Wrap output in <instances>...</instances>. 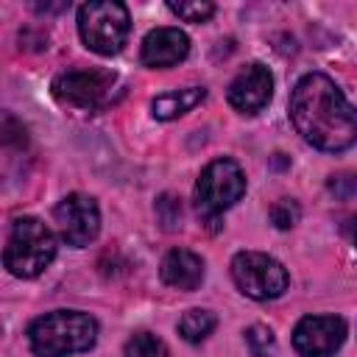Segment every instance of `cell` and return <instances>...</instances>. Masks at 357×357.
<instances>
[{
  "label": "cell",
  "mask_w": 357,
  "mask_h": 357,
  "mask_svg": "<svg viewBox=\"0 0 357 357\" xmlns=\"http://www.w3.org/2000/svg\"><path fill=\"white\" fill-rule=\"evenodd\" d=\"M53 257H56V237L39 218H17L11 223L3 248V265L14 276L33 279L53 262Z\"/></svg>",
  "instance_id": "3"
},
{
  "label": "cell",
  "mask_w": 357,
  "mask_h": 357,
  "mask_svg": "<svg viewBox=\"0 0 357 357\" xmlns=\"http://www.w3.org/2000/svg\"><path fill=\"white\" fill-rule=\"evenodd\" d=\"M167 8L184 20V22H204L215 14V6L209 0H192V3H167Z\"/></svg>",
  "instance_id": "17"
},
{
  "label": "cell",
  "mask_w": 357,
  "mask_h": 357,
  "mask_svg": "<svg viewBox=\"0 0 357 357\" xmlns=\"http://www.w3.org/2000/svg\"><path fill=\"white\" fill-rule=\"evenodd\" d=\"M204 98H206V89H204V86L173 89V92H165V95L153 98L151 112H153L156 120H173V117H178V114H187L190 109H195Z\"/></svg>",
  "instance_id": "13"
},
{
  "label": "cell",
  "mask_w": 357,
  "mask_h": 357,
  "mask_svg": "<svg viewBox=\"0 0 357 357\" xmlns=\"http://www.w3.org/2000/svg\"><path fill=\"white\" fill-rule=\"evenodd\" d=\"M245 343H248V351L254 357H273L276 354V337L268 326L262 324H254L248 332H245Z\"/></svg>",
  "instance_id": "16"
},
{
  "label": "cell",
  "mask_w": 357,
  "mask_h": 357,
  "mask_svg": "<svg viewBox=\"0 0 357 357\" xmlns=\"http://www.w3.org/2000/svg\"><path fill=\"white\" fill-rule=\"evenodd\" d=\"M271 95H273V75L259 61L243 67L234 75V81L229 84V92H226L229 103L240 114H257V112H262L268 106Z\"/></svg>",
  "instance_id": "10"
},
{
  "label": "cell",
  "mask_w": 357,
  "mask_h": 357,
  "mask_svg": "<svg viewBox=\"0 0 357 357\" xmlns=\"http://www.w3.org/2000/svg\"><path fill=\"white\" fill-rule=\"evenodd\" d=\"M53 218H56L59 237L67 245H73V248L89 245L98 237V231H100V209H98L95 198L92 195H84V192L64 195L56 204Z\"/></svg>",
  "instance_id": "8"
},
{
  "label": "cell",
  "mask_w": 357,
  "mask_h": 357,
  "mask_svg": "<svg viewBox=\"0 0 357 357\" xmlns=\"http://www.w3.org/2000/svg\"><path fill=\"white\" fill-rule=\"evenodd\" d=\"M243 192H245L243 167L226 156L215 159L201 170L198 181H195V192H192L195 212L209 229H218L220 215L229 206H234L243 198Z\"/></svg>",
  "instance_id": "4"
},
{
  "label": "cell",
  "mask_w": 357,
  "mask_h": 357,
  "mask_svg": "<svg viewBox=\"0 0 357 357\" xmlns=\"http://www.w3.org/2000/svg\"><path fill=\"white\" fill-rule=\"evenodd\" d=\"M326 187L337 198H351L357 192V176L354 173H335V176H329Z\"/></svg>",
  "instance_id": "20"
},
{
  "label": "cell",
  "mask_w": 357,
  "mask_h": 357,
  "mask_svg": "<svg viewBox=\"0 0 357 357\" xmlns=\"http://www.w3.org/2000/svg\"><path fill=\"white\" fill-rule=\"evenodd\" d=\"M301 218V209L293 198H279L273 206H271V223L276 229H293Z\"/></svg>",
  "instance_id": "19"
},
{
  "label": "cell",
  "mask_w": 357,
  "mask_h": 357,
  "mask_svg": "<svg viewBox=\"0 0 357 357\" xmlns=\"http://www.w3.org/2000/svg\"><path fill=\"white\" fill-rule=\"evenodd\" d=\"M156 218H159V223H162L167 231H173V229L181 223V201H178L176 195H170V192L159 195V198H156Z\"/></svg>",
  "instance_id": "18"
},
{
  "label": "cell",
  "mask_w": 357,
  "mask_h": 357,
  "mask_svg": "<svg viewBox=\"0 0 357 357\" xmlns=\"http://www.w3.org/2000/svg\"><path fill=\"white\" fill-rule=\"evenodd\" d=\"M128 28V8L117 0H95L78 8V33L84 45L100 56L117 53L126 45Z\"/></svg>",
  "instance_id": "5"
},
{
  "label": "cell",
  "mask_w": 357,
  "mask_h": 357,
  "mask_svg": "<svg viewBox=\"0 0 357 357\" xmlns=\"http://www.w3.org/2000/svg\"><path fill=\"white\" fill-rule=\"evenodd\" d=\"M190 53V39L184 31L178 28H153L145 39H142V64L151 70H165L173 67L178 61H184Z\"/></svg>",
  "instance_id": "11"
},
{
  "label": "cell",
  "mask_w": 357,
  "mask_h": 357,
  "mask_svg": "<svg viewBox=\"0 0 357 357\" xmlns=\"http://www.w3.org/2000/svg\"><path fill=\"white\" fill-rule=\"evenodd\" d=\"M117 84V75L112 70H100V67H73L64 70L53 78V98L61 106H73V109H100L109 98L112 89Z\"/></svg>",
  "instance_id": "6"
},
{
  "label": "cell",
  "mask_w": 357,
  "mask_h": 357,
  "mask_svg": "<svg viewBox=\"0 0 357 357\" xmlns=\"http://www.w3.org/2000/svg\"><path fill=\"white\" fill-rule=\"evenodd\" d=\"M98 340V321L78 310H56L39 315L28 326V343L36 357H70L89 351Z\"/></svg>",
  "instance_id": "2"
},
{
  "label": "cell",
  "mask_w": 357,
  "mask_h": 357,
  "mask_svg": "<svg viewBox=\"0 0 357 357\" xmlns=\"http://www.w3.org/2000/svg\"><path fill=\"white\" fill-rule=\"evenodd\" d=\"M231 279L237 290L248 298L268 301L279 298L287 290V271L279 259L262 254V251H240L231 259Z\"/></svg>",
  "instance_id": "7"
},
{
  "label": "cell",
  "mask_w": 357,
  "mask_h": 357,
  "mask_svg": "<svg viewBox=\"0 0 357 357\" xmlns=\"http://www.w3.org/2000/svg\"><path fill=\"white\" fill-rule=\"evenodd\" d=\"M159 276L165 284L190 293L204 282V259L187 248H173L165 254L159 265Z\"/></svg>",
  "instance_id": "12"
},
{
  "label": "cell",
  "mask_w": 357,
  "mask_h": 357,
  "mask_svg": "<svg viewBox=\"0 0 357 357\" xmlns=\"http://www.w3.org/2000/svg\"><path fill=\"white\" fill-rule=\"evenodd\" d=\"M218 326V318L212 310H187L181 318H178V335L187 340V343H201L212 335V329Z\"/></svg>",
  "instance_id": "14"
},
{
  "label": "cell",
  "mask_w": 357,
  "mask_h": 357,
  "mask_svg": "<svg viewBox=\"0 0 357 357\" xmlns=\"http://www.w3.org/2000/svg\"><path fill=\"white\" fill-rule=\"evenodd\" d=\"M340 234L357 248V212H351V215H343L340 218Z\"/></svg>",
  "instance_id": "21"
},
{
  "label": "cell",
  "mask_w": 357,
  "mask_h": 357,
  "mask_svg": "<svg viewBox=\"0 0 357 357\" xmlns=\"http://www.w3.org/2000/svg\"><path fill=\"white\" fill-rule=\"evenodd\" d=\"M126 357H170L167 346L151 335V332H139L126 343Z\"/></svg>",
  "instance_id": "15"
},
{
  "label": "cell",
  "mask_w": 357,
  "mask_h": 357,
  "mask_svg": "<svg viewBox=\"0 0 357 357\" xmlns=\"http://www.w3.org/2000/svg\"><path fill=\"white\" fill-rule=\"evenodd\" d=\"M290 120L318 151H346L357 142V109L324 73H307L290 92Z\"/></svg>",
  "instance_id": "1"
},
{
  "label": "cell",
  "mask_w": 357,
  "mask_h": 357,
  "mask_svg": "<svg viewBox=\"0 0 357 357\" xmlns=\"http://www.w3.org/2000/svg\"><path fill=\"white\" fill-rule=\"evenodd\" d=\"M346 340V321L337 315H307L293 329V349L301 357H332Z\"/></svg>",
  "instance_id": "9"
}]
</instances>
